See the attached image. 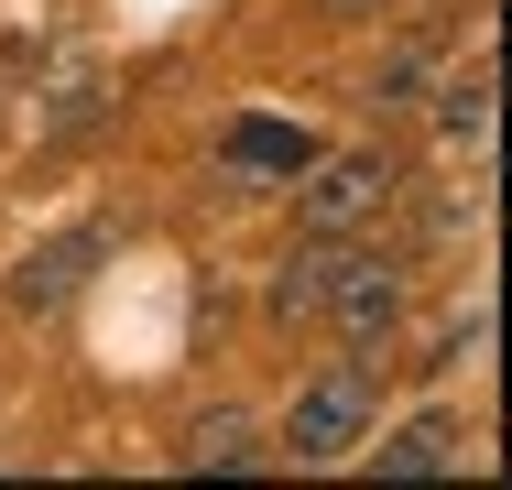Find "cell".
Returning <instances> with one entry per match:
<instances>
[{
  "instance_id": "1",
  "label": "cell",
  "mask_w": 512,
  "mask_h": 490,
  "mask_svg": "<svg viewBox=\"0 0 512 490\" xmlns=\"http://www.w3.org/2000/svg\"><path fill=\"white\" fill-rule=\"evenodd\" d=\"M360 436H371V371H360V360H338V371H316V382L295 392L284 447H295L306 469H327V458H349Z\"/></svg>"
},
{
  "instance_id": "2",
  "label": "cell",
  "mask_w": 512,
  "mask_h": 490,
  "mask_svg": "<svg viewBox=\"0 0 512 490\" xmlns=\"http://www.w3.org/2000/svg\"><path fill=\"white\" fill-rule=\"evenodd\" d=\"M306 175H316V186H306V207H295V218H306V240H349L360 218H382L393 186H404V175H393V153H327V164H306Z\"/></svg>"
},
{
  "instance_id": "3",
  "label": "cell",
  "mask_w": 512,
  "mask_h": 490,
  "mask_svg": "<svg viewBox=\"0 0 512 490\" xmlns=\"http://www.w3.org/2000/svg\"><path fill=\"white\" fill-rule=\"evenodd\" d=\"M316 316H338V338H349V349H382V338L404 327V284H393V262H382V251H349V240H338Z\"/></svg>"
},
{
  "instance_id": "4",
  "label": "cell",
  "mask_w": 512,
  "mask_h": 490,
  "mask_svg": "<svg viewBox=\"0 0 512 490\" xmlns=\"http://www.w3.org/2000/svg\"><path fill=\"white\" fill-rule=\"evenodd\" d=\"M99 229H66V240H44V251H22V262H11V305H22V316H55V305H77V284H88V273H99Z\"/></svg>"
},
{
  "instance_id": "5",
  "label": "cell",
  "mask_w": 512,
  "mask_h": 490,
  "mask_svg": "<svg viewBox=\"0 0 512 490\" xmlns=\"http://www.w3.org/2000/svg\"><path fill=\"white\" fill-rule=\"evenodd\" d=\"M371 458H382V480H436V469L458 458V425H447V414H414V425H393Z\"/></svg>"
},
{
  "instance_id": "6",
  "label": "cell",
  "mask_w": 512,
  "mask_h": 490,
  "mask_svg": "<svg viewBox=\"0 0 512 490\" xmlns=\"http://www.w3.org/2000/svg\"><path fill=\"white\" fill-rule=\"evenodd\" d=\"M251 458H262V425H251L240 403L197 414V436H186V469H251Z\"/></svg>"
},
{
  "instance_id": "7",
  "label": "cell",
  "mask_w": 512,
  "mask_h": 490,
  "mask_svg": "<svg viewBox=\"0 0 512 490\" xmlns=\"http://www.w3.org/2000/svg\"><path fill=\"white\" fill-rule=\"evenodd\" d=\"M229 153H240V164H262V175H306V164H316V142H306V131H284V120H240V131H229Z\"/></svg>"
},
{
  "instance_id": "8",
  "label": "cell",
  "mask_w": 512,
  "mask_h": 490,
  "mask_svg": "<svg viewBox=\"0 0 512 490\" xmlns=\"http://www.w3.org/2000/svg\"><path fill=\"white\" fill-rule=\"evenodd\" d=\"M327 262H338V240H306V251L284 262V284H273V316H284V327H306V316H316V294H327Z\"/></svg>"
},
{
  "instance_id": "9",
  "label": "cell",
  "mask_w": 512,
  "mask_h": 490,
  "mask_svg": "<svg viewBox=\"0 0 512 490\" xmlns=\"http://www.w3.org/2000/svg\"><path fill=\"white\" fill-rule=\"evenodd\" d=\"M436 120H447V142H491V66L447 77V88H436Z\"/></svg>"
},
{
  "instance_id": "10",
  "label": "cell",
  "mask_w": 512,
  "mask_h": 490,
  "mask_svg": "<svg viewBox=\"0 0 512 490\" xmlns=\"http://www.w3.org/2000/svg\"><path fill=\"white\" fill-rule=\"evenodd\" d=\"M316 11H338V22H360V11H382V0H316Z\"/></svg>"
}]
</instances>
